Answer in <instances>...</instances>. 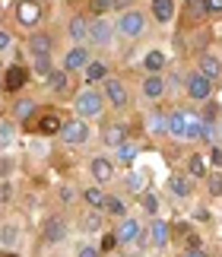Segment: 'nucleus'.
Segmentation results:
<instances>
[{
  "label": "nucleus",
  "mask_w": 222,
  "mask_h": 257,
  "mask_svg": "<svg viewBox=\"0 0 222 257\" xmlns=\"http://www.w3.org/2000/svg\"><path fill=\"white\" fill-rule=\"evenodd\" d=\"M102 105H105V98L98 95L95 89H83V92L76 95V102H73L76 114L83 117V121H89V117H98V114H102Z\"/></svg>",
  "instance_id": "1"
},
{
  "label": "nucleus",
  "mask_w": 222,
  "mask_h": 257,
  "mask_svg": "<svg viewBox=\"0 0 222 257\" xmlns=\"http://www.w3.org/2000/svg\"><path fill=\"white\" fill-rule=\"evenodd\" d=\"M118 32L124 38H140L146 32V16L137 13V10H127V13L118 19Z\"/></svg>",
  "instance_id": "2"
},
{
  "label": "nucleus",
  "mask_w": 222,
  "mask_h": 257,
  "mask_svg": "<svg viewBox=\"0 0 222 257\" xmlns=\"http://www.w3.org/2000/svg\"><path fill=\"white\" fill-rule=\"evenodd\" d=\"M89 121H83V117H76V121H67L64 127H60V140L70 143V146H79V143H86L89 140Z\"/></svg>",
  "instance_id": "3"
},
{
  "label": "nucleus",
  "mask_w": 222,
  "mask_h": 257,
  "mask_svg": "<svg viewBox=\"0 0 222 257\" xmlns=\"http://www.w3.org/2000/svg\"><path fill=\"white\" fill-rule=\"evenodd\" d=\"M184 86H187V95H190V98H197V102H206V98L213 95V86H216V83L206 80V76L197 70V73H187V83H184Z\"/></svg>",
  "instance_id": "4"
},
{
  "label": "nucleus",
  "mask_w": 222,
  "mask_h": 257,
  "mask_svg": "<svg viewBox=\"0 0 222 257\" xmlns=\"http://www.w3.org/2000/svg\"><path fill=\"white\" fill-rule=\"evenodd\" d=\"M26 80H29V73H26L19 64H13V67H7V73H4V83H0V89H4V92H19V89L26 86Z\"/></svg>",
  "instance_id": "5"
},
{
  "label": "nucleus",
  "mask_w": 222,
  "mask_h": 257,
  "mask_svg": "<svg viewBox=\"0 0 222 257\" xmlns=\"http://www.w3.org/2000/svg\"><path fill=\"white\" fill-rule=\"evenodd\" d=\"M143 235H146V229H143L137 219H124V222H121V229H118V241H124V244H140V241H143Z\"/></svg>",
  "instance_id": "6"
},
{
  "label": "nucleus",
  "mask_w": 222,
  "mask_h": 257,
  "mask_svg": "<svg viewBox=\"0 0 222 257\" xmlns=\"http://www.w3.org/2000/svg\"><path fill=\"white\" fill-rule=\"evenodd\" d=\"M105 98H108V102L115 105V108H127V102H130V95H127L124 83H121V80H111V76L105 80Z\"/></svg>",
  "instance_id": "7"
},
{
  "label": "nucleus",
  "mask_w": 222,
  "mask_h": 257,
  "mask_svg": "<svg viewBox=\"0 0 222 257\" xmlns=\"http://www.w3.org/2000/svg\"><path fill=\"white\" fill-rule=\"evenodd\" d=\"M16 16H19L23 26H35L38 19H42V4H38V0H19Z\"/></svg>",
  "instance_id": "8"
},
{
  "label": "nucleus",
  "mask_w": 222,
  "mask_h": 257,
  "mask_svg": "<svg viewBox=\"0 0 222 257\" xmlns=\"http://www.w3.org/2000/svg\"><path fill=\"white\" fill-rule=\"evenodd\" d=\"M200 73L206 76V80H219V73H222V57H216L213 51H203L200 54Z\"/></svg>",
  "instance_id": "9"
},
{
  "label": "nucleus",
  "mask_w": 222,
  "mask_h": 257,
  "mask_svg": "<svg viewBox=\"0 0 222 257\" xmlns=\"http://www.w3.org/2000/svg\"><path fill=\"white\" fill-rule=\"evenodd\" d=\"M111 35H115V29H111L108 19H95V23H89V42L95 45H108Z\"/></svg>",
  "instance_id": "10"
},
{
  "label": "nucleus",
  "mask_w": 222,
  "mask_h": 257,
  "mask_svg": "<svg viewBox=\"0 0 222 257\" xmlns=\"http://www.w3.org/2000/svg\"><path fill=\"white\" fill-rule=\"evenodd\" d=\"M149 241H153L156 248H165L171 241V225L165 219H153V225H149Z\"/></svg>",
  "instance_id": "11"
},
{
  "label": "nucleus",
  "mask_w": 222,
  "mask_h": 257,
  "mask_svg": "<svg viewBox=\"0 0 222 257\" xmlns=\"http://www.w3.org/2000/svg\"><path fill=\"white\" fill-rule=\"evenodd\" d=\"M86 67H89V51H86V48H73V51L64 57V70H67V73L86 70Z\"/></svg>",
  "instance_id": "12"
},
{
  "label": "nucleus",
  "mask_w": 222,
  "mask_h": 257,
  "mask_svg": "<svg viewBox=\"0 0 222 257\" xmlns=\"http://www.w3.org/2000/svg\"><path fill=\"white\" fill-rule=\"evenodd\" d=\"M51 48H54V42H51L48 32H32L29 35V51H32L35 57L38 54H51Z\"/></svg>",
  "instance_id": "13"
},
{
  "label": "nucleus",
  "mask_w": 222,
  "mask_h": 257,
  "mask_svg": "<svg viewBox=\"0 0 222 257\" xmlns=\"http://www.w3.org/2000/svg\"><path fill=\"white\" fill-rule=\"evenodd\" d=\"M92 175H95V181H111L115 178V162L111 159H105V156H95L92 159Z\"/></svg>",
  "instance_id": "14"
},
{
  "label": "nucleus",
  "mask_w": 222,
  "mask_h": 257,
  "mask_svg": "<svg viewBox=\"0 0 222 257\" xmlns=\"http://www.w3.org/2000/svg\"><path fill=\"white\" fill-rule=\"evenodd\" d=\"M162 92H165L162 73H149L146 80H143V95H146V98H162Z\"/></svg>",
  "instance_id": "15"
},
{
  "label": "nucleus",
  "mask_w": 222,
  "mask_h": 257,
  "mask_svg": "<svg viewBox=\"0 0 222 257\" xmlns=\"http://www.w3.org/2000/svg\"><path fill=\"white\" fill-rule=\"evenodd\" d=\"M45 238L51 241V244L67 238V222L60 219V216H54V219H48V225H45Z\"/></svg>",
  "instance_id": "16"
},
{
  "label": "nucleus",
  "mask_w": 222,
  "mask_h": 257,
  "mask_svg": "<svg viewBox=\"0 0 222 257\" xmlns=\"http://www.w3.org/2000/svg\"><path fill=\"white\" fill-rule=\"evenodd\" d=\"M184 127H187V111H184V108L171 111V117H168V134H171V137H181V140H184Z\"/></svg>",
  "instance_id": "17"
},
{
  "label": "nucleus",
  "mask_w": 222,
  "mask_h": 257,
  "mask_svg": "<svg viewBox=\"0 0 222 257\" xmlns=\"http://www.w3.org/2000/svg\"><path fill=\"white\" fill-rule=\"evenodd\" d=\"M206 16V0H184V23H200Z\"/></svg>",
  "instance_id": "18"
},
{
  "label": "nucleus",
  "mask_w": 222,
  "mask_h": 257,
  "mask_svg": "<svg viewBox=\"0 0 222 257\" xmlns=\"http://www.w3.org/2000/svg\"><path fill=\"white\" fill-rule=\"evenodd\" d=\"M70 38H76V42H83V38H89V19L83 13H76L73 19H70Z\"/></svg>",
  "instance_id": "19"
},
{
  "label": "nucleus",
  "mask_w": 222,
  "mask_h": 257,
  "mask_svg": "<svg viewBox=\"0 0 222 257\" xmlns=\"http://www.w3.org/2000/svg\"><path fill=\"white\" fill-rule=\"evenodd\" d=\"M60 127H64V121H60L57 114H45L42 121H38V127H35V131L42 134V137H54V134H60Z\"/></svg>",
  "instance_id": "20"
},
{
  "label": "nucleus",
  "mask_w": 222,
  "mask_h": 257,
  "mask_svg": "<svg viewBox=\"0 0 222 257\" xmlns=\"http://www.w3.org/2000/svg\"><path fill=\"white\" fill-rule=\"evenodd\" d=\"M153 16L159 23H171V16H175V0H153Z\"/></svg>",
  "instance_id": "21"
},
{
  "label": "nucleus",
  "mask_w": 222,
  "mask_h": 257,
  "mask_svg": "<svg viewBox=\"0 0 222 257\" xmlns=\"http://www.w3.org/2000/svg\"><path fill=\"white\" fill-rule=\"evenodd\" d=\"M108 80V67L102 61H89L86 67V83H105Z\"/></svg>",
  "instance_id": "22"
},
{
  "label": "nucleus",
  "mask_w": 222,
  "mask_h": 257,
  "mask_svg": "<svg viewBox=\"0 0 222 257\" xmlns=\"http://www.w3.org/2000/svg\"><path fill=\"white\" fill-rule=\"evenodd\" d=\"M146 127H149V134H153V137H162V134H168V117L162 111H153V114H149V121H146Z\"/></svg>",
  "instance_id": "23"
},
{
  "label": "nucleus",
  "mask_w": 222,
  "mask_h": 257,
  "mask_svg": "<svg viewBox=\"0 0 222 257\" xmlns=\"http://www.w3.org/2000/svg\"><path fill=\"white\" fill-rule=\"evenodd\" d=\"M48 86H51L54 92H67L70 89V73L67 70H51L48 73Z\"/></svg>",
  "instance_id": "24"
},
{
  "label": "nucleus",
  "mask_w": 222,
  "mask_h": 257,
  "mask_svg": "<svg viewBox=\"0 0 222 257\" xmlns=\"http://www.w3.org/2000/svg\"><path fill=\"white\" fill-rule=\"evenodd\" d=\"M102 140H105V146H115V150H118L121 143H127V131L121 124H115V127H108V131H105Z\"/></svg>",
  "instance_id": "25"
},
{
  "label": "nucleus",
  "mask_w": 222,
  "mask_h": 257,
  "mask_svg": "<svg viewBox=\"0 0 222 257\" xmlns=\"http://www.w3.org/2000/svg\"><path fill=\"white\" fill-rule=\"evenodd\" d=\"M137 156H140V146L137 143H121L118 146V162H124V165H134V159H137Z\"/></svg>",
  "instance_id": "26"
},
{
  "label": "nucleus",
  "mask_w": 222,
  "mask_h": 257,
  "mask_svg": "<svg viewBox=\"0 0 222 257\" xmlns=\"http://www.w3.org/2000/svg\"><path fill=\"white\" fill-rule=\"evenodd\" d=\"M143 64H146V70H153V73H162V67H165V54H162V51H149Z\"/></svg>",
  "instance_id": "27"
},
{
  "label": "nucleus",
  "mask_w": 222,
  "mask_h": 257,
  "mask_svg": "<svg viewBox=\"0 0 222 257\" xmlns=\"http://www.w3.org/2000/svg\"><path fill=\"white\" fill-rule=\"evenodd\" d=\"M171 194H175V197H187L190 194V184H187V178L184 175H171Z\"/></svg>",
  "instance_id": "28"
},
{
  "label": "nucleus",
  "mask_w": 222,
  "mask_h": 257,
  "mask_svg": "<svg viewBox=\"0 0 222 257\" xmlns=\"http://www.w3.org/2000/svg\"><path fill=\"white\" fill-rule=\"evenodd\" d=\"M187 172L194 175V178H203V175H206V156H190Z\"/></svg>",
  "instance_id": "29"
},
{
  "label": "nucleus",
  "mask_w": 222,
  "mask_h": 257,
  "mask_svg": "<svg viewBox=\"0 0 222 257\" xmlns=\"http://www.w3.org/2000/svg\"><path fill=\"white\" fill-rule=\"evenodd\" d=\"M16 241H19L16 225H4V229H0V244H4V248H13Z\"/></svg>",
  "instance_id": "30"
},
{
  "label": "nucleus",
  "mask_w": 222,
  "mask_h": 257,
  "mask_svg": "<svg viewBox=\"0 0 222 257\" xmlns=\"http://www.w3.org/2000/svg\"><path fill=\"white\" fill-rule=\"evenodd\" d=\"M127 187H130L134 194H143V187H146V172H134V175L127 178Z\"/></svg>",
  "instance_id": "31"
},
{
  "label": "nucleus",
  "mask_w": 222,
  "mask_h": 257,
  "mask_svg": "<svg viewBox=\"0 0 222 257\" xmlns=\"http://www.w3.org/2000/svg\"><path fill=\"white\" fill-rule=\"evenodd\" d=\"M32 111H35V102H32V98H23V102H19V105L13 108V114L19 117V121H26V117L32 114Z\"/></svg>",
  "instance_id": "32"
},
{
  "label": "nucleus",
  "mask_w": 222,
  "mask_h": 257,
  "mask_svg": "<svg viewBox=\"0 0 222 257\" xmlns=\"http://www.w3.org/2000/svg\"><path fill=\"white\" fill-rule=\"evenodd\" d=\"M140 206H143L146 213L156 216V213H159V197H156V194H140Z\"/></svg>",
  "instance_id": "33"
},
{
  "label": "nucleus",
  "mask_w": 222,
  "mask_h": 257,
  "mask_svg": "<svg viewBox=\"0 0 222 257\" xmlns=\"http://www.w3.org/2000/svg\"><path fill=\"white\" fill-rule=\"evenodd\" d=\"M13 134H16V127H13V121H0V146L13 143Z\"/></svg>",
  "instance_id": "34"
},
{
  "label": "nucleus",
  "mask_w": 222,
  "mask_h": 257,
  "mask_svg": "<svg viewBox=\"0 0 222 257\" xmlns=\"http://www.w3.org/2000/svg\"><path fill=\"white\" fill-rule=\"evenodd\" d=\"M86 203L98 210V206H105V194L98 191V187H89V191H86Z\"/></svg>",
  "instance_id": "35"
},
{
  "label": "nucleus",
  "mask_w": 222,
  "mask_h": 257,
  "mask_svg": "<svg viewBox=\"0 0 222 257\" xmlns=\"http://www.w3.org/2000/svg\"><path fill=\"white\" fill-rule=\"evenodd\" d=\"M105 210H108L111 216H124V213H127V206L121 203L118 197H105Z\"/></svg>",
  "instance_id": "36"
},
{
  "label": "nucleus",
  "mask_w": 222,
  "mask_h": 257,
  "mask_svg": "<svg viewBox=\"0 0 222 257\" xmlns=\"http://www.w3.org/2000/svg\"><path fill=\"white\" fill-rule=\"evenodd\" d=\"M35 73H42V76L51 73V54H38L35 57Z\"/></svg>",
  "instance_id": "37"
},
{
  "label": "nucleus",
  "mask_w": 222,
  "mask_h": 257,
  "mask_svg": "<svg viewBox=\"0 0 222 257\" xmlns=\"http://www.w3.org/2000/svg\"><path fill=\"white\" fill-rule=\"evenodd\" d=\"M98 225H102V216H98V213H89V216H83V229H86V232H95Z\"/></svg>",
  "instance_id": "38"
},
{
  "label": "nucleus",
  "mask_w": 222,
  "mask_h": 257,
  "mask_svg": "<svg viewBox=\"0 0 222 257\" xmlns=\"http://www.w3.org/2000/svg\"><path fill=\"white\" fill-rule=\"evenodd\" d=\"M206 162H209V165H216V169H222V150H219V146H209Z\"/></svg>",
  "instance_id": "39"
},
{
  "label": "nucleus",
  "mask_w": 222,
  "mask_h": 257,
  "mask_svg": "<svg viewBox=\"0 0 222 257\" xmlns=\"http://www.w3.org/2000/svg\"><path fill=\"white\" fill-rule=\"evenodd\" d=\"M89 7H92V13H105L115 7V0H89Z\"/></svg>",
  "instance_id": "40"
},
{
  "label": "nucleus",
  "mask_w": 222,
  "mask_h": 257,
  "mask_svg": "<svg viewBox=\"0 0 222 257\" xmlns=\"http://www.w3.org/2000/svg\"><path fill=\"white\" fill-rule=\"evenodd\" d=\"M209 194H213V197H219L222 194V175H209Z\"/></svg>",
  "instance_id": "41"
},
{
  "label": "nucleus",
  "mask_w": 222,
  "mask_h": 257,
  "mask_svg": "<svg viewBox=\"0 0 222 257\" xmlns=\"http://www.w3.org/2000/svg\"><path fill=\"white\" fill-rule=\"evenodd\" d=\"M118 232H111V235H105V238H102V251H115L118 248Z\"/></svg>",
  "instance_id": "42"
},
{
  "label": "nucleus",
  "mask_w": 222,
  "mask_h": 257,
  "mask_svg": "<svg viewBox=\"0 0 222 257\" xmlns=\"http://www.w3.org/2000/svg\"><path fill=\"white\" fill-rule=\"evenodd\" d=\"M222 13V0H206V16H219Z\"/></svg>",
  "instance_id": "43"
},
{
  "label": "nucleus",
  "mask_w": 222,
  "mask_h": 257,
  "mask_svg": "<svg viewBox=\"0 0 222 257\" xmlns=\"http://www.w3.org/2000/svg\"><path fill=\"white\" fill-rule=\"evenodd\" d=\"M10 42H13V38H10V32H4V29H0V51H7Z\"/></svg>",
  "instance_id": "44"
},
{
  "label": "nucleus",
  "mask_w": 222,
  "mask_h": 257,
  "mask_svg": "<svg viewBox=\"0 0 222 257\" xmlns=\"http://www.w3.org/2000/svg\"><path fill=\"white\" fill-rule=\"evenodd\" d=\"M76 257H98V251H95V248H79Z\"/></svg>",
  "instance_id": "45"
},
{
  "label": "nucleus",
  "mask_w": 222,
  "mask_h": 257,
  "mask_svg": "<svg viewBox=\"0 0 222 257\" xmlns=\"http://www.w3.org/2000/svg\"><path fill=\"white\" fill-rule=\"evenodd\" d=\"M184 257H206V254L200 251V248H190V251H184Z\"/></svg>",
  "instance_id": "46"
},
{
  "label": "nucleus",
  "mask_w": 222,
  "mask_h": 257,
  "mask_svg": "<svg viewBox=\"0 0 222 257\" xmlns=\"http://www.w3.org/2000/svg\"><path fill=\"white\" fill-rule=\"evenodd\" d=\"M10 169H13V162H0V175H7Z\"/></svg>",
  "instance_id": "47"
},
{
  "label": "nucleus",
  "mask_w": 222,
  "mask_h": 257,
  "mask_svg": "<svg viewBox=\"0 0 222 257\" xmlns=\"http://www.w3.org/2000/svg\"><path fill=\"white\" fill-rule=\"evenodd\" d=\"M115 7H130V0H115Z\"/></svg>",
  "instance_id": "48"
},
{
  "label": "nucleus",
  "mask_w": 222,
  "mask_h": 257,
  "mask_svg": "<svg viewBox=\"0 0 222 257\" xmlns=\"http://www.w3.org/2000/svg\"><path fill=\"white\" fill-rule=\"evenodd\" d=\"M216 134H219V137H222V121H219V127H216Z\"/></svg>",
  "instance_id": "49"
},
{
  "label": "nucleus",
  "mask_w": 222,
  "mask_h": 257,
  "mask_svg": "<svg viewBox=\"0 0 222 257\" xmlns=\"http://www.w3.org/2000/svg\"><path fill=\"white\" fill-rule=\"evenodd\" d=\"M4 257H16V254H13V251H7V254H4Z\"/></svg>",
  "instance_id": "50"
}]
</instances>
